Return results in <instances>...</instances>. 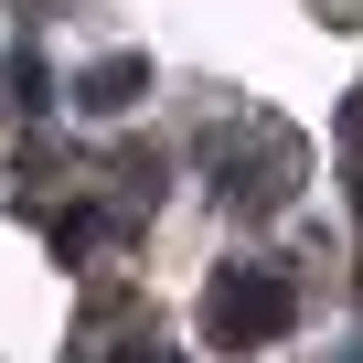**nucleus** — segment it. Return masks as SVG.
I'll use <instances>...</instances> for the list:
<instances>
[{
  "mask_svg": "<svg viewBox=\"0 0 363 363\" xmlns=\"http://www.w3.org/2000/svg\"><path fill=\"white\" fill-rule=\"evenodd\" d=\"M299 320V289L278 278V267H225L214 289H203V331L225 342V352H257V342H278Z\"/></svg>",
  "mask_w": 363,
  "mask_h": 363,
  "instance_id": "nucleus-1",
  "label": "nucleus"
},
{
  "mask_svg": "<svg viewBox=\"0 0 363 363\" xmlns=\"http://www.w3.org/2000/svg\"><path fill=\"white\" fill-rule=\"evenodd\" d=\"M139 86H150V65H139V54H107V65H86V86H75V107H96V118H118V107H128Z\"/></svg>",
  "mask_w": 363,
  "mask_h": 363,
  "instance_id": "nucleus-2",
  "label": "nucleus"
},
{
  "mask_svg": "<svg viewBox=\"0 0 363 363\" xmlns=\"http://www.w3.org/2000/svg\"><path fill=\"white\" fill-rule=\"evenodd\" d=\"M139 363H171V352H160V342H150V352H139Z\"/></svg>",
  "mask_w": 363,
  "mask_h": 363,
  "instance_id": "nucleus-3",
  "label": "nucleus"
}]
</instances>
